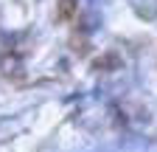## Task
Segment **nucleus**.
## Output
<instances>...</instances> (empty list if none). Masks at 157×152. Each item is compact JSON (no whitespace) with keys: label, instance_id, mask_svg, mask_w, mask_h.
Listing matches in <instances>:
<instances>
[{"label":"nucleus","instance_id":"nucleus-1","mask_svg":"<svg viewBox=\"0 0 157 152\" xmlns=\"http://www.w3.org/2000/svg\"><path fill=\"white\" fill-rule=\"evenodd\" d=\"M76 6H78V0H62V9H65V14H67V11H73Z\"/></svg>","mask_w":157,"mask_h":152}]
</instances>
